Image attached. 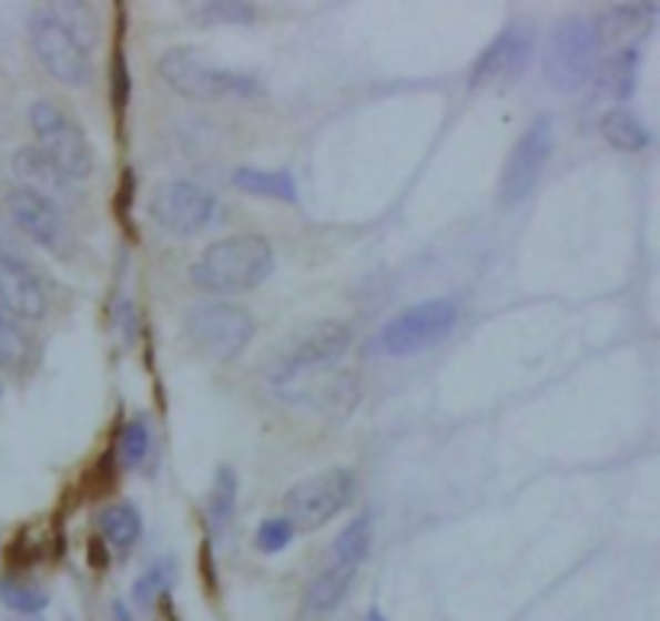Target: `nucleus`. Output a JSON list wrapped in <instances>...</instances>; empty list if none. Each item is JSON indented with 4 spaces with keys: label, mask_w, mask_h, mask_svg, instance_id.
Masks as SVG:
<instances>
[{
    "label": "nucleus",
    "mask_w": 660,
    "mask_h": 621,
    "mask_svg": "<svg viewBox=\"0 0 660 621\" xmlns=\"http://www.w3.org/2000/svg\"><path fill=\"white\" fill-rule=\"evenodd\" d=\"M235 492H238V480L232 474V467H220L216 480H213V492H210V522L216 531H223L232 519L235 509Z\"/></svg>",
    "instance_id": "5701e85b"
},
{
    "label": "nucleus",
    "mask_w": 660,
    "mask_h": 621,
    "mask_svg": "<svg viewBox=\"0 0 660 621\" xmlns=\"http://www.w3.org/2000/svg\"><path fill=\"white\" fill-rule=\"evenodd\" d=\"M352 345V328L338 319H319L297 328L267 364V377L274 387H291L303 377L326 370L342 358Z\"/></svg>",
    "instance_id": "7ed1b4c3"
},
{
    "label": "nucleus",
    "mask_w": 660,
    "mask_h": 621,
    "mask_svg": "<svg viewBox=\"0 0 660 621\" xmlns=\"http://www.w3.org/2000/svg\"><path fill=\"white\" fill-rule=\"evenodd\" d=\"M113 615H116V621H132L130 612H126V605L123 602H113Z\"/></svg>",
    "instance_id": "2f4dec72"
},
{
    "label": "nucleus",
    "mask_w": 660,
    "mask_h": 621,
    "mask_svg": "<svg viewBox=\"0 0 660 621\" xmlns=\"http://www.w3.org/2000/svg\"><path fill=\"white\" fill-rule=\"evenodd\" d=\"M171 580H174V567H171V560H159V563H152L139 580H135V587H132V599L145 609V605H152L155 599H162L171 587Z\"/></svg>",
    "instance_id": "393cba45"
},
{
    "label": "nucleus",
    "mask_w": 660,
    "mask_h": 621,
    "mask_svg": "<svg viewBox=\"0 0 660 621\" xmlns=\"http://www.w3.org/2000/svg\"><path fill=\"white\" fill-rule=\"evenodd\" d=\"M62 27H65L71 39L88 52L98 39V17H94V7L91 3H52L45 7Z\"/></svg>",
    "instance_id": "412c9836"
},
{
    "label": "nucleus",
    "mask_w": 660,
    "mask_h": 621,
    "mask_svg": "<svg viewBox=\"0 0 660 621\" xmlns=\"http://www.w3.org/2000/svg\"><path fill=\"white\" fill-rule=\"evenodd\" d=\"M110 100H113V110L123 113L126 103H130V65H126V52L116 49L113 52V68H110Z\"/></svg>",
    "instance_id": "cd10ccee"
},
{
    "label": "nucleus",
    "mask_w": 660,
    "mask_h": 621,
    "mask_svg": "<svg viewBox=\"0 0 660 621\" xmlns=\"http://www.w3.org/2000/svg\"><path fill=\"white\" fill-rule=\"evenodd\" d=\"M7 210H10L13 223L45 252H52V255L71 252V230H68L65 213L55 200L35 194L30 187H13L7 194Z\"/></svg>",
    "instance_id": "f8f14e48"
},
{
    "label": "nucleus",
    "mask_w": 660,
    "mask_h": 621,
    "mask_svg": "<svg viewBox=\"0 0 660 621\" xmlns=\"http://www.w3.org/2000/svg\"><path fill=\"white\" fill-rule=\"evenodd\" d=\"M187 335L197 345L203 355L213 360L238 358L252 335H255V319L248 316V309L235 306V303H203L187 313Z\"/></svg>",
    "instance_id": "6e6552de"
},
{
    "label": "nucleus",
    "mask_w": 660,
    "mask_h": 621,
    "mask_svg": "<svg viewBox=\"0 0 660 621\" xmlns=\"http://www.w3.org/2000/svg\"><path fill=\"white\" fill-rule=\"evenodd\" d=\"M599 132L619 152H644L651 145V132L644 130L641 120L631 110H626V106L606 110L602 120H599Z\"/></svg>",
    "instance_id": "f3484780"
},
{
    "label": "nucleus",
    "mask_w": 660,
    "mask_h": 621,
    "mask_svg": "<svg viewBox=\"0 0 660 621\" xmlns=\"http://www.w3.org/2000/svg\"><path fill=\"white\" fill-rule=\"evenodd\" d=\"M370 541H374V522L370 516L364 512L355 522L348 525L338 538H335V563H352V567H362V560L370 554Z\"/></svg>",
    "instance_id": "4be33fe9"
},
{
    "label": "nucleus",
    "mask_w": 660,
    "mask_h": 621,
    "mask_svg": "<svg viewBox=\"0 0 660 621\" xmlns=\"http://www.w3.org/2000/svg\"><path fill=\"white\" fill-rule=\"evenodd\" d=\"M531 45L535 39L526 27H509L487 45V52L474 62L470 71V88H506L522 78V71L531 62Z\"/></svg>",
    "instance_id": "ddd939ff"
},
{
    "label": "nucleus",
    "mask_w": 660,
    "mask_h": 621,
    "mask_svg": "<svg viewBox=\"0 0 660 621\" xmlns=\"http://www.w3.org/2000/svg\"><path fill=\"white\" fill-rule=\"evenodd\" d=\"M17 358H23V335L17 332L10 313L0 306V364H10Z\"/></svg>",
    "instance_id": "c756f323"
},
{
    "label": "nucleus",
    "mask_w": 660,
    "mask_h": 621,
    "mask_svg": "<svg viewBox=\"0 0 660 621\" xmlns=\"http://www.w3.org/2000/svg\"><path fill=\"white\" fill-rule=\"evenodd\" d=\"M159 74L167 88L181 98L191 100H223V98H255L262 94L258 78L245 71H230L206 62V55L194 45H174L159 62Z\"/></svg>",
    "instance_id": "f03ea898"
},
{
    "label": "nucleus",
    "mask_w": 660,
    "mask_h": 621,
    "mask_svg": "<svg viewBox=\"0 0 660 621\" xmlns=\"http://www.w3.org/2000/svg\"><path fill=\"white\" fill-rule=\"evenodd\" d=\"M0 602L17 615H39L49 605V592L23 577L3 573L0 577Z\"/></svg>",
    "instance_id": "aec40b11"
},
{
    "label": "nucleus",
    "mask_w": 660,
    "mask_h": 621,
    "mask_svg": "<svg viewBox=\"0 0 660 621\" xmlns=\"http://www.w3.org/2000/svg\"><path fill=\"white\" fill-rule=\"evenodd\" d=\"M91 567H98V570H103L106 567V548H103V541L100 538H91Z\"/></svg>",
    "instance_id": "7c9ffc66"
},
{
    "label": "nucleus",
    "mask_w": 660,
    "mask_h": 621,
    "mask_svg": "<svg viewBox=\"0 0 660 621\" xmlns=\"http://www.w3.org/2000/svg\"><path fill=\"white\" fill-rule=\"evenodd\" d=\"M13 174L20 177L23 187H30L35 194L49 196V200H55V203H59V196L68 194V184H71L39 145H27V149H17V152H13Z\"/></svg>",
    "instance_id": "dca6fc26"
},
{
    "label": "nucleus",
    "mask_w": 660,
    "mask_h": 621,
    "mask_svg": "<svg viewBox=\"0 0 660 621\" xmlns=\"http://www.w3.org/2000/svg\"><path fill=\"white\" fill-rule=\"evenodd\" d=\"M197 17L223 20V23H248V20H255V7L252 3H203Z\"/></svg>",
    "instance_id": "c85d7f7f"
},
{
    "label": "nucleus",
    "mask_w": 660,
    "mask_h": 621,
    "mask_svg": "<svg viewBox=\"0 0 660 621\" xmlns=\"http://www.w3.org/2000/svg\"><path fill=\"white\" fill-rule=\"evenodd\" d=\"M100 531H103V538L116 548V551H130L132 544L139 541V535H142V516H139V509L130 506V502H113V506H106L103 512L98 516Z\"/></svg>",
    "instance_id": "6ab92c4d"
},
{
    "label": "nucleus",
    "mask_w": 660,
    "mask_h": 621,
    "mask_svg": "<svg viewBox=\"0 0 660 621\" xmlns=\"http://www.w3.org/2000/svg\"><path fill=\"white\" fill-rule=\"evenodd\" d=\"M152 220L174 235H194L216 216V196L194 181H165L149 200Z\"/></svg>",
    "instance_id": "9d476101"
},
{
    "label": "nucleus",
    "mask_w": 660,
    "mask_h": 621,
    "mask_svg": "<svg viewBox=\"0 0 660 621\" xmlns=\"http://www.w3.org/2000/svg\"><path fill=\"white\" fill-rule=\"evenodd\" d=\"M367 621H387V619L380 615V609H370V612H367Z\"/></svg>",
    "instance_id": "473e14b6"
},
{
    "label": "nucleus",
    "mask_w": 660,
    "mask_h": 621,
    "mask_svg": "<svg viewBox=\"0 0 660 621\" xmlns=\"http://www.w3.org/2000/svg\"><path fill=\"white\" fill-rule=\"evenodd\" d=\"M30 42H33L39 65L45 68L55 81H62L68 88H84L91 81L88 52L71 39V33L49 10H39L33 17V23H30Z\"/></svg>",
    "instance_id": "1a4fd4ad"
},
{
    "label": "nucleus",
    "mask_w": 660,
    "mask_h": 621,
    "mask_svg": "<svg viewBox=\"0 0 660 621\" xmlns=\"http://www.w3.org/2000/svg\"><path fill=\"white\" fill-rule=\"evenodd\" d=\"M355 474L348 467H332L319 470L306 480H299L297 487H291L284 496V509H287V522L294 525V531H316L323 525L335 519L355 496Z\"/></svg>",
    "instance_id": "423d86ee"
},
{
    "label": "nucleus",
    "mask_w": 660,
    "mask_h": 621,
    "mask_svg": "<svg viewBox=\"0 0 660 621\" xmlns=\"http://www.w3.org/2000/svg\"><path fill=\"white\" fill-rule=\"evenodd\" d=\"M20 621H39V615H23V619Z\"/></svg>",
    "instance_id": "72a5a7b5"
},
{
    "label": "nucleus",
    "mask_w": 660,
    "mask_h": 621,
    "mask_svg": "<svg viewBox=\"0 0 660 621\" xmlns=\"http://www.w3.org/2000/svg\"><path fill=\"white\" fill-rule=\"evenodd\" d=\"M358 577V567L352 563H335L332 560L326 570L316 573V580L306 587L303 592V602H299V619L303 621H323L329 619L332 612L342 605V599L348 595V589Z\"/></svg>",
    "instance_id": "2eb2a0df"
},
{
    "label": "nucleus",
    "mask_w": 660,
    "mask_h": 621,
    "mask_svg": "<svg viewBox=\"0 0 660 621\" xmlns=\"http://www.w3.org/2000/svg\"><path fill=\"white\" fill-rule=\"evenodd\" d=\"M30 123L39 139V149L52 159L68 181H84L94 171V152L88 135L59 103L35 100L30 106Z\"/></svg>",
    "instance_id": "39448f33"
},
{
    "label": "nucleus",
    "mask_w": 660,
    "mask_h": 621,
    "mask_svg": "<svg viewBox=\"0 0 660 621\" xmlns=\"http://www.w3.org/2000/svg\"><path fill=\"white\" fill-rule=\"evenodd\" d=\"M291 541H294V525L287 522V519H264V522L258 525L255 544H258L262 554H277V551H284Z\"/></svg>",
    "instance_id": "bb28decb"
},
{
    "label": "nucleus",
    "mask_w": 660,
    "mask_h": 621,
    "mask_svg": "<svg viewBox=\"0 0 660 621\" xmlns=\"http://www.w3.org/2000/svg\"><path fill=\"white\" fill-rule=\"evenodd\" d=\"M634 81H638V52L622 49L606 62V84L612 91V98L628 100L634 94Z\"/></svg>",
    "instance_id": "b1692460"
},
{
    "label": "nucleus",
    "mask_w": 660,
    "mask_h": 621,
    "mask_svg": "<svg viewBox=\"0 0 660 621\" xmlns=\"http://www.w3.org/2000/svg\"><path fill=\"white\" fill-rule=\"evenodd\" d=\"M0 306L10 319H42L49 309L45 291L33 271L13 255H0Z\"/></svg>",
    "instance_id": "4468645a"
},
{
    "label": "nucleus",
    "mask_w": 660,
    "mask_h": 621,
    "mask_svg": "<svg viewBox=\"0 0 660 621\" xmlns=\"http://www.w3.org/2000/svg\"><path fill=\"white\" fill-rule=\"evenodd\" d=\"M274 271V252L262 235H230L200 255L191 267L194 287L206 294H245L264 284Z\"/></svg>",
    "instance_id": "f257e3e1"
},
{
    "label": "nucleus",
    "mask_w": 660,
    "mask_h": 621,
    "mask_svg": "<svg viewBox=\"0 0 660 621\" xmlns=\"http://www.w3.org/2000/svg\"><path fill=\"white\" fill-rule=\"evenodd\" d=\"M232 184L242 191V194L267 196V200H287L294 203L297 200V184L287 171H262V167H238L232 174Z\"/></svg>",
    "instance_id": "a211bd4d"
},
{
    "label": "nucleus",
    "mask_w": 660,
    "mask_h": 621,
    "mask_svg": "<svg viewBox=\"0 0 660 621\" xmlns=\"http://www.w3.org/2000/svg\"><path fill=\"white\" fill-rule=\"evenodd\" d=\"M602 35L590 17H567L555 27L545 49V78L558 91H580L599 65Z\"/></svg>",
    "instance_id": "20e7f679"
},
{
    "label": "nucleus",
    "mask_w": 660,
    "mask_h": 621,
    "mask_svg": "<svg viewBox=\"0 0 660 621\" xmlns=\"http://www.w3.org/2000/svg\"><path fill=\"white\" fill-rule=\"evenodd\" d=\"M551 152H555V123H551V116H538V120L519 135V142H516L509 162L502 167L499 200H502V203H519V200H526V196L531 194V187L538 184V177H541L545 164L551 159Z\"/></svg>",
    "instance_id": "9b49d317"
},
{
    "label": "nucleus",
    "mask_w": 660,
    "mask_h": 621,
    "mask_svg": "<svg viewBox=\"0 0 660 621\" xmlns=\"http://www.w3.org/2000/svg\"><path fill=\"white\" fill-rule=\"evenodd\" d=\"M455 326H458L455 299H426V303H416V306L396 313L394 319L380 328V348L396 358L416 355L423 348L445 342Z\"/></svg>",
    "instance_id": "0eeeda50"
},
{
    "label": "nucleus",
    "mask_w": 660,
    "mask_h": 621,
    "mask_svg": "<svg viewBox=\"0 0 660 621\" xmlns=\"http://www.w3.org/2000/svg\"><path fill=\"white\" fill-rule=\"evenodd\" d=\"M149 445H152L149 426L142 419H132L130 426L123 428V435H120V460L126 467H139L149 455Z\"/></svg>",
    "instance_id": "a878e982"
}]
</instances>
